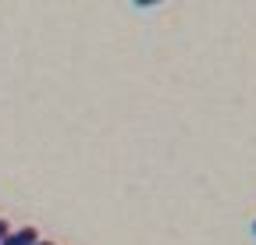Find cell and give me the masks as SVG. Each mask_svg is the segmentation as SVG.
I'll return each instance as SVG.
<instances>
[{
  "mask_svg": "<svg viewBox=\"0 0 256 245\" xmlns=\"http://www.w3.org/2000/svg\"><path fill=\"white\" fill-rule=\"evenodd\" d=\"M36 242H40V228L25 224V228H14V231L8 235V242H4V245H36Z\"/></svg>",
  "mask_w": 256,
  "mask_h": 245,
  "instance_id": "obj_1",
  "label": "cell"
},
{
  "mask_svg": "<svg viewBox=\"0 0 256 245\" xmlns=\"http://www.w3.org/2000/svg\"><path fill=\"white\" fill-rule=\"evenodd\" d=\"M11 231H14V228H11V224H8L4 217H0V245H4V242H8V235H11Z\"/></svg>",
  "mask_w": 256,
  "mask_h": 245,
  "instance_id": "obj_2",
  "label": "cell"
},
{
  "mask_svg": "<svg viewBox=\"0 0 256 245\" xmlns=\"http://www.w3.org/2000/svg\"><path fill=\"white\" fill-rule=\"evenodd\" d=\"M249 235H252V238H256V221H252V224H249Z\"/></svg>",
  "mask_w": 256,
  "mask_h": 245,
  "instance_id": "obj_3",
  "label": "cell"
},
{
  "mask_svg": "<svg viewBox=\"0 0 256 245\" xmlns=\"http://www.w3.org/2000/svg\"><path fill=\"white\" fill-rule=\"evenodd\" d=\"M36 245H54V242H46V238H40V242H36Z\"/></svg>",
  "mask_w": 256,
  "mask_h": 245,
  "instance_id": "obj_4",
  "label": "cell"
}]
</instances>
